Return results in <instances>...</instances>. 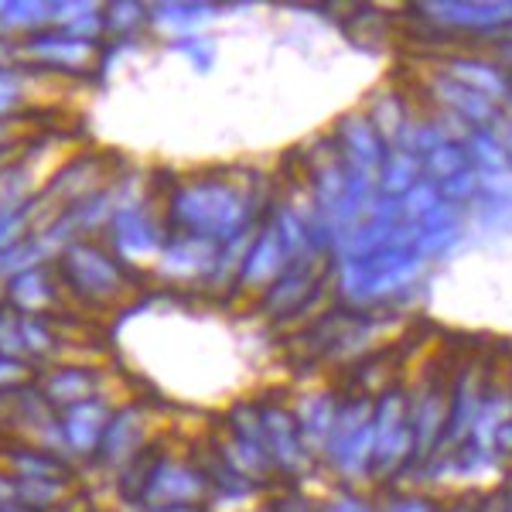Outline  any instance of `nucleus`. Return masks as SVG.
<instances>
[{
  "instance_id": "1",
  "label": "nucleus",
  "mask_w": 512,
  "mask_h": 512,
  "mask_svg": "<svg viewBox=\"0 0 512 512\" xmlns=\"http://www.w3.org/2000/svg\"><path fill=\"white\" fill-rule=\"evenodd\" d=\"M65 274L72 277V284L79 287V291H89V294H106L113 287V274L110 260H103L96 250H89V246H69L65 250Z\"/></svg>"
},
{
  "instance_id": "2",
  "label": "nucleus",
  "mask_w": 512,
  "mask_h": 512,
  "mask_svg": "<svg viewBox=\"0 0 512 512\" xmlns=\"http://www.w3.org/2000/svg\"><path fill=\"white\" fill-rule=\"evenodd\" d=\"M21 55H28L35 62L62 65V69H76V65L89 59V45L79 38H28Z\"/></svg>"
},
{
  "instance_id": "3",
  "label": "nucleus",
  "mask_w": 512,
  "mask_h": 512,
  "mask_svg": "<svg viewBox=\"0 0 512 512\" xmlns=\"http://www.w3.org/2000/svg\"><path fill=\"white\" fill-rule=\"evenodd\" d=\"M7 294H11V301L18 304L24 315H38L41 308L52 304V284H48V277L41 274L38 267L21 277H14L11 287H7Z\"/></svg>"
},
{
  "instance_id": "4",
  "label": "nucleus",
  "mask_w": 512,
  "mask_h": 512,
  "mask_svg": "<svg viewBox=\"0 0 512 512\" xmlns=\"http://www.w3.org/2000/svg\"><path fill=\"white\" fill-rule=\"evenodd\" d=\"M99 420H103V407L99 403H79V407H72L62 427L65 441L76 451H89L99 437Z\"/></svg>"
},
{
  "instance_id": "5",
  "label": "nucleus",
  "mask_w": 512,
  "mask_h": 512,
  "mask_svg": "<svg viewBox=\"0 0 512 512\" xmlns=\"http://www.w3.org/2000/svg\"><path fill=\"white\" fill-rule=\"evenodd\" d=\"M52 18H55V4H31V0L0 4V31H31Z\"/></svg>"
},
{
  "instance_id": "6",
  "label": "nucleus",
  "mask_w": 512,
  "mask_h": 512,
  "mask_svg": "<svg viewBox=\"0 0 512 512\" xmlns=\"http://www.w3.org/2000/svg\"><path fill=\"white\" fill-rule=\"evenodd\" d=\"M48 400L52 403H79L89 396V376L79 373V369H62V373H55L48 379Z\"/></svg>"
},
{
  "instance_id": "7",
  "label": "nucleus",
  "mask_w": 512,
  "mask_h": 512,
  "mask_svg": "<svg viewBox=\"0 0 512 512\" xmlns=\"http://www.w3.org/2000/svg\"><path fill=\"white\" fill-rule=\"evenodd\" d=\"M28 355V345H24V332H21V315L14 308H0V359H14Z\"/></svg>"
},
{
  "instance_id": "8",
  "label": "nucleus",
  "mask_w": 512,
  "mask_h": 512,
  "mask_svg": "<svg viewBox=\"0 0 512 512\" xmlns=\"http://www.w3.org/2000/svg\"><path fill=\"white\" fill-rule=\"evenodd\" d=\"M62 489L55 482H41V478H21L18 482V506L24 509H45L48 502H55Z\"/></svg>"
},
{
  "instance_id": "9",
  "label": "nucleus",
  "mask_w": 512,
  "mask_h": 512,
  "mask_svg": "<svg viewBox=\"0 0 512 512\" xmlns=\"http://www.w3.org/2000/svg\"><path fill=\"white\" fill-rule=\"evenodd\" d=\"M24 233H28V212H24V209H4V212H0V253L24 243Z\"/></svg>"
},
{
  "instance_id": "10",
  "label": "nucleus",
  "mask_w": 512,
  "mask_h": 512,
  "mask_svg": "<svg viewBox=\"0 0 512 512\" xmlns=\"http://www.w3.org/2000/svg\"><path fill=\"white\" fill-rule=\"evenodd\" d=\"M21 332H24V345H28V355H41L52 349V335L41 325L38 315H21Z\"/></svg>"
},
{
  "instance_id": "11",
  "label": "nucleus",
  "mask_w": 512,
  "mask_h": 512,
  "mask_svg": "<svg viewBox=\"0 0 512 512\" xmlns=\"http://www.w3.org/2000/svg\"><path fill=\"white\" fill-rule=\"evenodd\" d=\"M14 465H18L21 478H41V482H55V465L48 458H38L35 451H18L14 454Z\"/></svg>"
},
{
  "instance_id": "12",
  "label": "nucleus",
  "mask_w": 512,
  "mask_h": 512,
  "mask_svg": "<svg viewBox=\"0 0 512 512\" xmlns=\"http://www.w3.org/2000/svg\"><path fill=\"white\" fill-rule=\"evenodd\" d=\"M21 99V76L14 69L0 65V117L14 110V103Z\"/></svg>"
},
{
  "instance_id": "13",
  "label": "nucleus",
  "mask_w": 512,
  "mask_h": 512,
  "mask_svg": "<svg viewBox=\"0 0 512 512\" xmlns=\"http://www.w3.org/2000/svg\"><path fill=\"white\" fill-rule=\"evenodd\" d=\"M24 376H28V369H24L21 362L0 359V386H14V383H21Z\"/></svg>"
},
{
  "instance_id": "14",
  "label": "nucleus",
  "mask_w": 512,
  "mask_h": 512,
  "mask_svg": "<svg viewBox=\"0 0 512 512\" xmlns=\"http://www.w3.org/2000/svg\"><path fill=\"white\" fill-rule=\"evenodd\" d=\"M7 506H18V482L0 475V509H7Z\"/></svg>"
}]
</instances>
